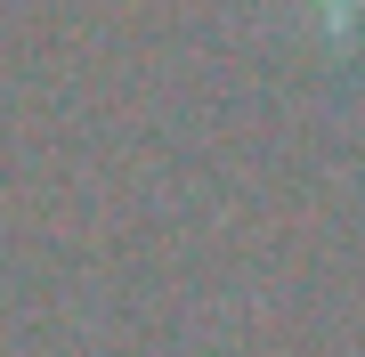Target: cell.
<instances>
[{
	"label": "cell",
	"mask_w": 365,
	"mask_h": 357,
	"mask_svg": "<svg viewBox=\"0 0 365 357\" xmlns=\"http://www.w3.org/2000/svg\"><path fill=\"white\" fill-rule=\"evenodd\" d=\"M309 9H325V25H357L365 0H309Z\"/></svg>",
	"instance_id": "obj_1"
}]
</instances>
